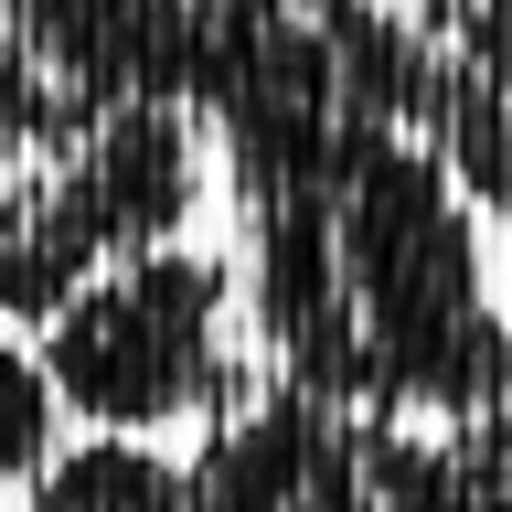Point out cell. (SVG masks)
<instances>
[{
    "label": "cell",
    "mask_w": 512,
    "mask_h": 512,
    "mask_svg": "<svg viewBox=\"0 0 512 512\" xmlns=\"http://www.w3.org/2000/svg\"><path fill=\"white\" fill-rule=\"evenodd\" d=\"M32 502H192V459H171L139 427H86L32 470Z\"/></svg>",
    "instance_id": "4"
},
{
    "label": "cell",
    "mask_w": 512,
    "mask_h": 512,
    "mask_svg": "<svg viewBox=\"0 0 512 512\" xmlns=\"http://www.w3.org/2000/svg\"><path fill=\"white\" fill-rule=\"evenodd\" d=\"M54 374H43V352H22L11 331H0V491H32V470L54 459Z\"/></svg>",
    "instance_id": "5"
},
{
    "label": "cell",
    "mask_w": 512,
    "mask_h": 512,
    "mask_svg": "<svg viewBox=\"0 0 512 512\" xmlns=\"http://www.w3.org/2000/svg\"><path fill=\"white\" fill-rule=\"evenodd\" d=\"M32 331H43L32 352H43V374H54V406L86 416V427H139V438L203 427L256 363L235 267L192 256L182 235L96 267V278L75 288L64 310H43Z\"/></svg>",
    "instance_id": "3"
},
{
    "label": "cell",
    "mask_w": 512,
    "mask_h": 512,
    "mask_svg": "<svg viewBox=\"0 0 512 512\" xmlns=\"http://www.w3.org/2000/svg\"><path fill=\"white\" fill-rule=\"evenodd\" d=\"M246 331L256 363L384 427H470L512 384V320L491 310L470 192L395 118L246 171Z\"/></svg>",
    "instance_id": "1"
},
{
    "label": "cell",
    "mask_w": 512,
    "mask_h": 512,
    "mask_svg": "<svg viewBox=\"0 0 512 512\" xmlns=\"http://www.w3.org/2000/svg\"><path fill=\"white\" fill-rule=\"evenodd\" d=\"M192 203H203V118L182 96H107L54 139L0 150V320H43L96 267L171 246Z\"/></svg>",
    "instance_id": "2"
}]
</instances>
